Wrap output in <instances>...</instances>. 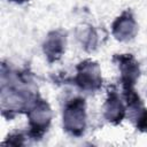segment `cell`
Listing matches in <instances>:
<instances>
[{
  "label": "cell",
  "instance_id": "obj_1",
  "mask_svg": "<svg viewBox=\"0 0 147 147\" xmlns=\"http://www.w3.org/2000/svg\"><path fill=\"white\" fill-rule=\"evenodd\" d=\"M86 125L85 101L82 98L72 99L63 111V127L72 136H80Z\"/></svg>",
  "mask_w": 147,
  "mask_h": 147
},
{
  "label": "cell",
  "instance_id": "obj_2",
  "mask_svg": "<svg viewBox=\"0 0 147 147\" xmlns=\"http://www.w3.org/2000/svg\"><path fill=\"white\" fill-rule=\"evenodd\" d=\"M100 74L101 72L98 63L87 60L80 62L77 65V76L75 78V82L83 90L94 91L98 90L102 84Z\"/></svg>",
  "mask_w": 147,
  "mask_h": 147
},
{
  "label": "cell",
  "instance_id": "obj_3",
  "mask_svg": "<svg viewBox=\"0 0 147 147\" xmlns=\"http://www.w3.org/2000/svg\"><path fill=\"white\" fill-rule=\"evenodd\" d=\"M28 115L30 119L31 134L34 137L41 136L45 130H47L51 121V109L47 102L41 99H36L33 105L30 107Z\"/></svg>",
  "mask_w": 147,
  "mask_h": 147
},
{
  "label": "cell",
  "instance_id": "obj_4",
  "mask_svg": "<svg viewBox=\"0 0 147 147\" xmlns=\"http://www.w3.org/2000/svg\"><path fill=\"white\" fill-rule=\"evenodd\" d=\"M118 68L121 70V80L124 88L133 87L139 77V65L138 62L131 54H124L117 56Z\"/></svg>",
  "mask_w": 147,
  "mask_h": 147
},
{
  "label": "cell",
  "instance_id": "obj_5",
  "mask_svg": "<svg viewBox=\"0 0 147 147\" xmlns=\"http://www.w3.org/2000/svg\"><path fill=\"white\" fill-rule=\"evenodd\" d=\"M113 33L118 40L132 39L137 33V24L129 11L123 13L113 24Z\"/></svg>",
  "mask_w": 147,
  "mask_h": 147
},
{
  "label": "cell",
  "instance_id": "obj_6",
  "mask_svg": "<svg viewBox=\"0 0 147 147\" xmlns=\"http://www.w3.org/2000/svg\"><path fill=\"white\" fill-rule=\"evenodd\" d=\"M65 45V37L59 31L48 34L47 40L44 44V53L46 54L49 62L56 61L61 57Z\"/></svg>",
  "mask_w": 147,
  "mask_h": 147
},
{
  "label": "cell",
  "instance_id": "obj_7",
  "mask_svg": "<svg viewBox=\"0 0 147 147\" xmlns=\"http://www.w3.org/2000/svg\"><path fill=\"white\" fill-rule=\"evenodd\" d=\"M105 115H106V118L114 124L119 123L125 115V108L122 101L119 100V96L116 93V91L109 92V95L105 106Z\"/></svg>",
  "mask_w": 147,
  "mask_h": 147
},
{
  "label": "cell",
  "instance_id": "obj_8",
  "mask_svg": "<svg viewBox=\"0 0 147 147\" xmlns=\"http://www.w3.org/2000/svg\"><path fill=\"white\" fill-rule=\"evenodd\" d=\"M11 1H15V2H18V3H22V2H25L28 0H11Z\"/></svg>",
  "mask_w": 147,
  "mask_h": 147
}]
</instances>
